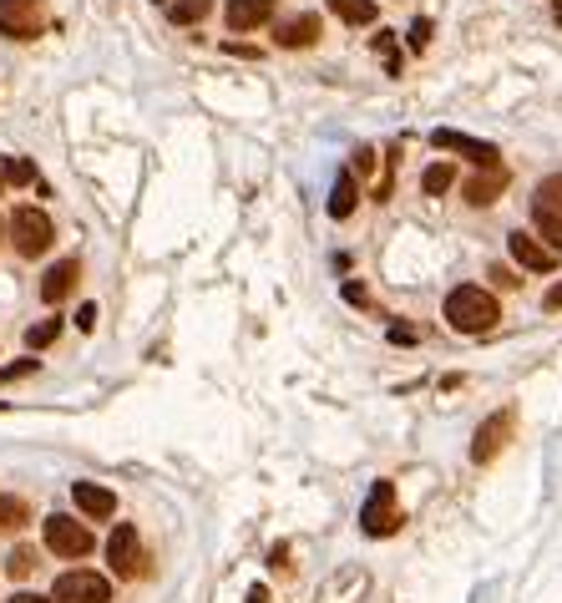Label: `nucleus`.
I'll return each instance as SVG.
<instances>
[{"instance_id":"f257e3e1","label":"nucleus","mask_w":562,"mask_h":603,"mask_svg":"<svg viewBox=\"0 0 562 603\" xmlns=\"http://www.w3.org/2000/svg\"><path fill=\"white\" fill-rule=\"evenodd\" d=\"M497 320H502V305L481 284H456L446 294V325L456 335H487L497 330Z\"/></svg>"},{"instance_id":"f03ea898","label":"nucleus","mask_w":562,"mask_h":603,"mask_svg":"<svg viewBox=\"0 0 562 603\" xmlns=\"http://www.w3.org/2000/svg\"><path fill=\"white\" fill-rule=\"evenodd\" d=\"M51 239H56L51 213H41V208H16L11 213V244H16L21 259H41L51 249Z\"/></svg>"},{"instance_id":"7ed1b4c3","label":"nucleus","mask_w":562,"mask_h":603,"mask_svg":"<svg viewBox=\"0 0 562 603\" xmlns=\"http://www.w3.org/2000/svg\"><path fill=\"white\" fill-rule=\"evenodd\" d=\"M41 533H46V548H51L56 558H87V553H92L87 522H76V517H66V512H51V517L41 522Z\"/></svg>"},{"instance_id":"20e7f679","label":"nucleus","mask_w":562,"mask_h":603,"mask_svg":"<svg viewBox=\"0 0 562 603\" xmlns=\"http://www.w3.org/2000/svg\"><path fill=\"white\" fill-rule=\"evenodd\" d=\"M360 527H365V538H390V533H400L395 487H390L385 477L370 487V497H365V507H360Z\"/></svg>"},{"instance_id":"39448f33","label":"nucleus","mask_w":562,"mask_h":603,"mask_svg":"<svg viewBox=\"0 0 562 603\" xmlns=\"http://www.w3.org/2000/svg\"><path fill=\"white\" fill-rule=\"evenodd\" d=\"M51 603H112V583L92 568H71V573L56 578Z\"/></svg>"},{"instance_id":"423d86ee","label":"nucleus","mask_w":562,"mask_h":603,"mask_svg":"<svg viewBox=\"0 0 562 603\" xmlns=\"http://www.w3.org/2000/svg\"><path fill=\"white\" fill-rule=\"evenodd\" d=\"M431 147H436V153H456V158H466V163H476V168H502V153H497L492 142L466 137V132H456V127H436V132H431Z\"/></svg>"},{"instance_id":"0eeeda50","label":"nucleus","mask_w":562,"mask_h":603,"mask_svg":"<svg viewBox=\"0 0 562 603\" xmlns=\"http://www.w3.org/2000/svg\"><path fill=\"white\" fill-rule=\"evenodd\" d=\"M41 26H46V6H41V0H0V36L36 41Z\"/></svg>"},{"instance_id":"6e6552de","label":"nucleus","mask_w":562,"mask_h":603,"mask_svg":"<svg viewBox=\"0 0 562 603\" xmlns=\"http://www.w3.org/2000/svg\"><path fill=\"white\" fill-rule=\"evenodd\" d=\"M512 431H517V411L512 406H502L497 416H487L476 426V441H471V462H492L497 451L512 441Z\"/></svg>"},{"instance_id":"1a4fd4ad","label":"nucleus","mask_w":562,"mask_h":603,"mask_svg":"<svg viewBox=\"0 0 562 603\" xmlns=\"http://www.w3.org/2000/svg\"><path fill=\"white\" fill-rule=\"evenodd\" d=\"M107 563H112L117 578H137V573H142V538H137L132 522H117V527H112V538H107Z\"/></svg>"},{"instance_id":"9d476101","label":"nucleus","mask_w":562,"mask_h":603,"mask_svg":"<svg viewBox=\"0 0 562 603\" xmlns=\"http://www.w3.org/2000/svg\"><path fill=\"white\" fill-rule=\"evenodd\" d=\"M507 254H512L522 269H532V274H552V269H557V254H552L537 234H527V229H512V234H507Z\"/></svg>"},{"instance_id":"9b49d317","label":"nucleus","mask_w":562,"mask_h":603,"mask_svg":"<svg viewBox=\"0 0 562 603\" xmlns=\"http://www.w3.org/2000/svg\"><path fill=\"white\" fill-rule=\"evenodd\" d=\"M223 21H228V31H259L274 21V0H228Z\"/></svg>"},{"instance_id":"f8f14e48","label":"nucleus","mask_w":562,"mask_h":603,"mask_svg":"<svg viewBox=\"0 0 562 603\" xmlns=\"http://www.w3.org/2000/svg\"><path fill=\"white\" fill-rule=\"evenodd\" d=\"M319 31H325V26H319V16H289V21H279L274 26V41L284 46V51H304V46H314L319 41Z\"/></svg>"},{"instance_id":"ddd939ff","label":"nucleus","mask_w":562,"mask_h":603,"mask_svg":"<svg viewBox=\"0 0 562 603\" xmlns=\"http://www.w3.org/2000/svg\"><path fill=\"white\" fill-rule=\"evenodd\" d=\"M76 279H82V264H76V259L51 264V269L41 274V299H46V305H61V299L76 289Z\"/></svg>"},{"instance_id":"4468645a","label":"nucleus","mask_w":562,"mask_h":603,"mask_svg":"<svg viewBox=\"0 0 562 603\" xmlns=\"http://www.w3.org/2000/svg\"><path fill=\"white\" fill-rule=\"evenodd\" d=\"M71 502L82 507V517H92V522H102V517L117 512V497L107 487H97V482H71Z\"/></svg>"},{"instance_id":"2eb2a0df","label":"nucleus","mask_w":562,"mask_h":603,"mask_svg":"<svg viewBox=\"0 0 562 603\" xmlns=\"http://www.w3.org/2000/svg\"><path fill=\"white\" fill-rule=\"evenodd\" d=\"M507 183H512L507 168H481V173L466 183V203H471V208H487V203H497V198L507 193Z\"/></svg>"},{"instance_id":"dca6fc26","label":"nucleus","mask_w":562,"mask_h":603,"mask_svg":"<svg viewBox=\"0 0 562 603\" xmlns=\"http://www.w3.org/2000/svg\"><path fill=\"white\" fill-rule=\"evenodd\" d=\"M355 203H360L355 173H350V168H340V173H335V188H330V218H350V213H355Z\"/></svg>"},{"instance_id":"f3484780","label":"nucleus","mask_w":562,"mask_h":603,"mask_svg":"<svg viewBox=\"0 0 562 603\" xmlns=\"http://www.w3.org/2000/svg\"><path fill=\"white\" fill-rule=\"evenodd\" d=\"M330 11H335L345 26H370V21H375V0H330Z\"/></svg>"},{"instance_id":"a211bd4d","label":"nucleus","mask_w":562,"mask_h":603,"mask_svg":"<svg viewBox=\"0 0 562 603\" xmlns=\"http://www.w3.org/2000/svg\"><path fill=\"white\" fill-rule=\"evenodd\" d=\"M532 223H537V239H542L552 254H562V218L547 213V208H532Z\"/></svg>"},{"instance_id":"6ab92c4d","label":"nucleus","mask_w":562,"mask_h":603,"mask_svg":"<svg viewBox=\"0 0 562 603\" xmlns=\"http://www.w3.org/2000/svg\"><path fill=\"white\" fill-rule=\"evenodd\" d=\"M208 11H213V0H173V6H168V21H173V26H198Z\"/></svg>"},{"instance_id":"aec40b11","label":"nucleus","mask_w":562,"mask_h":603,"mask_svg":"<svg viewBox=\"0 0 562 603\" xmlns=\"http://www.w3.org/2000/svg\"><path fill=\"white\" fill-rule=\"evenodd\" d=\"M451 183H456V168H451V163H431V168L421 173V193H426V198H441Z\"/></svg>"},{"instance_id":"412c9836","label":"nucleus","mask_w":562,"mask_h":603,"mask_svg":"<svg viewBox=\"0 0 562 603\" xmlns=\"http://www.w3.org/2000/svg\"><path fill=\"white\" fill-rule=\"evenodd\" d=\"M532 208H547V213H557V218H562V173H552V178H542V183H537Z\"/></svg>"},{"instance_id":"4be33fe9","label":"nucleus","mask_w":562,"mask_h":603,"mask_svg":"<svg viewBox=\"0 0 562 603\" xmlns=\"http://www.w3.org/2000/svg\"><path fill=\"white\" fill-rule=\"evenodd\" d=\"M26 517H31V507L21 497H0V533H21Z\"/></svg>"},{"instance_id":"5701e85b","label":"nucleus","mask_w":562,"mask_h":603,"mask_svg":"<svg viewBox=\"0 0 562 603\" xmlns=\"http://www.w3.org/2000/svg\"><path fill=\"white\" fill-rule=\"evenodd\" d=\"M0 178L11 188H26V183H36V168H31V158H6L0 163Z\"/></svg>"},{"instance_id":"b1692460","label":"nucleus","mask_w":562,"mask_h":603,"mask_svg":"<svg viewBox=\"0 0 562 603\" xmlns=\"http://www.w3.org/2000/svg\"><path fill=\"white\" fill-rule=\"evenodd\" d=\"M56 335H61V320H41V325H31V330H26V345H31V350H46Z\"/></svg>"},{"instance_id":"393cba45","label":"nucleus","mask_w":562,"mask_h":603,"mask_svg":"<svg viewBox=\"0 0 562 603\" xmlns=\"http://www.w3.org/2000/svg\"><path fill=\"white\" fill-rule=\"evenodd\" d=\"M31 568H36V553H26V548H16V553L6 558V573H11V578H26Z\"/></svg>"},{"instance_id":"a878e982","label":"nucleus","mask_w":562,"mask_h":603,"mask_svg":"<svg viewBox=\"0 0 562 603\" xmlns=\"http://www.w3.org/2000/svg\"><path fill=\"white\" fill-rule=\"evenodd\" d=\"M26 375H36V360H16V365H0V386H11V381H26Z\"/></svg>"},{"instance_id":"bb28decb","label":"nucleus","mask_w":562,"mask_h":603,"mask_svg":"<svg viewBox=\"0 0 562 603\" xmlns=\"http://www.w3.org/2000/svg\"><path fill=\"white\" fill-rule=\"evenodd\" d=\"M350 173H360V178H370L375 173V147H360V153H355V168Z\"/></svg>"},{"instance_id":"cd10ccee","label":"nucleus","mask_w":562,"mask_h":603,"mask_svg":"<svg viewBox=\"0 0 562 603\" xmlns=\"http://www.w3.org/2000/svg\"><path fill=\"white\" fill-rule=\"evenodd\" d=\"M411 46H416V51H426V46H431V21H426V16L411 26Z\"/></svg>"},{"instance_id":"c85d7f7f","label":"nucleus","mask_w":562,"mask_h":603,"mask_svg":"<svg viewBox=\"0 0 562 603\" xmlns=\"http://www.w3.org/2000/svg\"><path fill=\"white\" fill-rule=\"evenodd\" d=\"M76 330H97V305H82V310H76Z\"/></svg>"},{"instance_id":"c756f323","label":"nucleus","mask_w":562,"mask_h":603,"mask_svg":"<svg viewBox=\"0 0 562 603\" xmlns=\"http://www.w3.org/2000/svg\"><path fill=\"white\" fill-rule=\"evenodd\" d=\"M542 310H552V315L562 310V284H552V289L542 294Z\"/></svg>"},{"instance_id":"7c9ffc66","label":"nucleus","mask_w":562,"mask_h":603,"mask_svg":"<svg viewBox=\"0 0 562 603\" xmlns=\"http://www.w3.org/2000/svg\"><path fill=\"white\" fill-rule=\"evenodd\" d=\"M492 279H497V284H502V289H517V284H522V279H517V274H512V269H492Z\"/></svg>"},{"instance_id":"2f4dec72","label":"nucleus","mask_w":562,"mask_h":603,"mask_svg":"<svg viewBox=\"0 0 562 603\" xmlns=\"http://www.w3.org/2000/svg\"><path fill=\"white\" fill-rule=\"evenodd\" d=\"M6 603H51V598H41V593H11Z\"/></svg>"},{"instance_id":"473e14b6","label":"nucleus","mask_w":562,"mask_h":603,"mask_svg":"<svg viewBox=\"0 0 562 603\" xmlns=\"http://www.w3.org/2000/svg\"><path fill=\"white\" fill-rule=\"evenodd\" d=\"M249 603H269V588L259 583V588H249Z\"/></svg>"},{"instance_id":"72a5a7b5","label":"nucleus","mask_w":562,"mask_h":603,"mask_svg":"<svg viewBox=\"0 0 562 603\" xmlns=\"http://www.w3.org/2000/svg\"><path fill=\"white\" fill-rule=\"evenodd\" d=\"M552 6H562V0H552Z\"/></svg>"},{"instance_id":"f704fd0d","label":"nucleus","mask_w":562,"mask_h":603,"mask_svg":"<svg viewBox=\"0 0 562 603\" xmlns=\"http://www.w3.org/2000/svg\"><path fill=\"white\" fill-rule=\"evenodd\" d=\"M0 188H6V178H0Z\"/></svg>"}]
</instances>
